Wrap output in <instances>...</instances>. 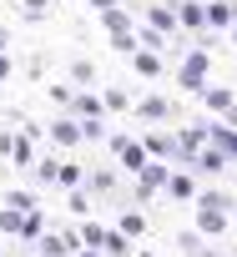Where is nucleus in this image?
<instances>
[{"mask_svg": "<svg viewBox=\"0 0 237 257\" xmlns=\"http://www.w3.org/2000/svg\"><path fill=\"white\" fill-rule=\"evenodd\" d=\"M0 212H6V197H0Z\"/></svg>", "mask_w": 237, "mask_h": 257, "instance_id": "16", "label": "nucleus"}, {"mask_svg": "<svg viewBox=\"0 0 237 257\" xmlns=\"http://www.w3.org/2000/svg\"><path fill=\"white\" fill-rule=\"evenodd\" d=\"M76 232H81L86 247H106V237H111V227H101V222H81Z\"/></svg>", "mask_w": 237, "mask_h": 257, "instance_id": "5", "label": "nucleus"}, {"mask_svg": "<svg viewBox=\"0 0 237 257\" xmlns=\"http://www.w3.org/2000/svg\"><path fill=\"white\" fill-rule=\"evenodd\" d=\"M6 207H16V212H36V197H31L26 187H16V192H6Z\"/></svg>", "mask_w": 237, "mask_h": 257, "instance_id": "8", "label": "nucleus"}, {"mask_svg": "<svg viewBox=\"0 0 237 257\" xmlns=\"http://www.w3.org/2000/svg\"><path fill=\"white\" fill-rule=\"evenodd\" d=\"M61 177V162L56 157H36V182H56Z\"/></svg>", "mask_w": 237, "mask_h": 257, "instance_id": "7", "label": "nucleus"}, {"mask_svg": "<svg viewBox=\"0 0 237 257\" xmlns=\"http://www.w3.org/2000/svg\"><path fill=\"white\" fill-rule=\"evenodd\" d=\"M142 227H147V222H142V217H137V212H127V217H122V232H132V237H137V232H142Z\"/></svg>", "mask_w": 237, "mask_h": 257, "instance_id": "12", "label": "nucleus"}, {"mask_svg": "<svg viewBox=\"0 0 237 257\" xmlns=\"http://www.w3.org/2000/svg\"><path fill=\"white\" fill-rule=\"evenodd\" d=\"M101 252H106V257H127V252H132V247H127V237H122V232H111V237H106V247H101Z\"/></svg>", "mask_w": 237, "mask_h": 257, "instance_id": "11", "label": "nucleus"}, {"mask_svg": "<svg viewBox=\"0 0 237 257\" xmlns=\"http://www.w3.org/2000/svg\"><path fill=\"white\" fill-rule=\"evenodd\" d=\"M21 6H26L31 16H41V6H46V0H21Z\"/></svg>", "mask_w": 237, "mask_h": 257, "instance_id": "14", "label": "nucleus"}, {"mask_svg": "<svg viewBox=\"0 0 237 257\" xmlns=\"http://www.w3.org/2000/svg\"><path fill=\"white\" fill-rule=\"evenodd\" d=\"M0 247H6V232H0Z\"/></svg>", "mask_w": 237, "mask_h": 257, "instance_id": "17", "label": "nucleus"}, {"mask_svg": "<svg viewBox=\"0 0 237 257\" xmlns=\"http://www.w3.org/2000/svg\"><path fill=\"white\" fill-rule=\"evenodd\" d=\"M21 227H26V212H16V207L0 212V232H6V237H21Z\"/></svg>", "mask_w": 237, "mask_h": 257, "instance_id": "6", "label": "nucleus"}, {"mask_svg": "<svg viewBox=\"0 0 237 257\" xmlns=\"http://www.w3.org/2000/svg\"><path fill=\"white\" fill-rule=\"evenodd\" d=\"M31 142H36V137H21V142H16V152H11V162H16L21 172H31V167H36V147H31Z\"/></svg>", "mask_w": 237, "mask_h": 257, "instance_id": "4", "label": "nucleus"}, {"mask_svg": "<svg viewBox=\"0 0 237 257\" xmlns=\"http://www.w3.org/2000/svg\"><path fill=\"white\" fill-rule=\"evenodd\" d=\"M66 212L71 217H86L91 212V192H66Z\"/></svg>", "mask_w": 237, "mask_h": 257, "instance_id": "9", "label": "nucleus"}, {"mask_svg": "<svg viewBox=\"0 0 237 257\" xmlns=\"http://www.w3.org/2000/svg\"><path fill=\"white\" fill-rule=\"evenodd\" d=\"M76 247H81V232L76 227H46L41 242H36V252H46V257H71Z\"/></svg>", "mask_w": 237, "mask_h": 257, "instance_id": "1", "label": "nucleus"}, {"mask_svg": "<svg viewBox=\"0 0 237 257\" xmlns=\"http://www.w3.org/2000/svg\"><path fill=\"white\" fill-rule=\"evenodd\" d=\"M56 182H61L66 192H71V187H81V167H76V162H61V177H56Z\"/></svg>", "mask_w": 237, "mask_h": 257, "instance_id": "10", "label": "nucleus"}, {"mask_svg": "<svg viewBox=\"0 0 237 257\" xmlns=\"http://www.w3.org/2000/svg\"><path fill=\"white\" fill-rule=\"evenodd\" d=\"M6 76H11V61H6V56H0V81H6Z\"/></svg>", "mask_w": 237, "mask_h": 257, "instance_id": "15", "label": "nucleus"}, {"mask_svg": "<svg viewBox=\"0 0 237 257\" xmlns=\"http://www.w3.org/2000/svg\"><path fill=\"white\" fill-rule=\"evenodd\" d=\"M41 232H46V212L36 207V212H26V227H21V242H26V247H36V242H41Z\"/></svg>", "mask_w": 237, "mask_h": 257, "instance_id": "3", "label": "nucleus"}, {"mask_svg": "<svg viewBox=\"0 0 237 257\" xmlns=\"http://www.w3.org/2000/svg\"><path fill=\"white\" fill-rule=\"evenodd\" d=\"M71 257H101V247H76Z\"/></svg>", "mask_w": 237, "mask_h": 257, "instance_id": "13", "label": "nucleus"}, {"mask_svg": "<svg viewBox=\"0 0 237 257\" xmlns=\"http://www.w3.org/2000/svg\"><path fill=\"white\" fill-rule=\"evenodd\" d=\"M31 257H46V252H31Z\"/></svg>", "mask_w": 237, "mask_h": 257, "instance_id": "18", "label": "nucleus"}, {"mask_svg": "<svg viewBox=\"0 0 237 257\" xmlns=\"http://www.w3.org/2000/svg\"><path fill=\"white\" fill-rule=\"evenodd\" d=\"M81 137H86V132H81L76 116H56V121H51V142H56V147H76Z\"/></svg>", "mask_w": 237, "mask_h": 257, "instance_id": "2", "label": "nucleus"}]
</instances>
